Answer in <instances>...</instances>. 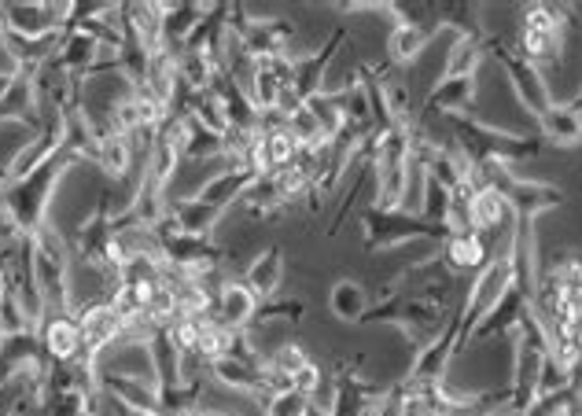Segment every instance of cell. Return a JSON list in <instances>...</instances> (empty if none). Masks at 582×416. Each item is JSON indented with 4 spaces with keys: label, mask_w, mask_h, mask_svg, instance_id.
Instances as JSON below:
<instances>
[{
    "label": "cell",
    "mask_w": 582,
    "mask_h": 416,
    "mask_svg": "<svg viewBox=\"0 0 582 416\" xmlns=\"http://www.w3.org/2000/svg\"><path fill=\"white\" fill-rule=\"evenodd\" d=\"M74 163H78L74 155L60 152L38 173H30V177H22V181H11L8 189L0 192V203H4V211L11 214V222L19 225L22 236H33L44 222H52V214H49L52 195H55V189H60V181L71 173Z\"/></svg>",
    "instance_id": "1"
},
{
    "label": "cell",
    "mask_w": 582,
    "mask_h": 416,
    "mask_svg": "<svg viewBox=\"0 0 582 416\" xmlns=\"http://www.w3.org/2000/svg\"><path fill=\"white\" fill-rule=\"evenodd\" d=\"M568 27H572V8H557V4H531V8H523L520 11L517 52L542 71L545 63L561 60Z\"/></svg>",
    "instance_id": "2"
},
{
    "label": "cell",
    "mask_w": 582,
    "mask_h": 416,
    "mask_svg": "<svg viewBox=\"0 0 582 416\" xmlns=\"http://www.w3.org/2000/svg\"><path fill=\"white\" fill-rule=\"evenodd\" d=\"M361 225H365V240H369L372 251L406 244V240H447L450 236V229H436V225L420 222L417 214H402V211H365Z\"/></svg>",
    "instance_id": "3"
},
{
    "label": "cell",
    "mask_w": 582,
    "mask_h": 416,
    "mask_svg": "<svg viewBox=\"0 0 582 416\" xmlns=\"http://www.w3.org/2000/svg\"><path fill=\"white\" fill-rule=\"evenodd\" d=\"M487 52L498 55L501 67H506L512 89H517L520 103L528 108V114H534V119H539V114L553 103V92H550V82H545V74L534 63L523 60L517 49H506L501 41L498 44H487Z\"/></svg>",
    "instance_id": "4"
},
{
    "label": "cell",
    "mask_w": 582,
    "mask_h": 416,
    "mask_svg": "<svg viewBox=\"0 0 582 416\" xmlns=\"http://www.w3.org/2000/svg\"><path fill=\"white\" fill-rule=\"evenodd\" d=\"M38 343H41V354L49 365L78 362L85 351V339H82V325H78L74 310H49L38 325Z\"/></svg>",
    "instance_id": "5"
},
{
    "label": "cell",
    "mask_w": 582,
    "mask_h": 416,
    "mask_svg": "<svg viewBox=\"0 0 582 416\" xmlns=\"http://www.w3.org/2000/svg\"><path fill=\"white\" fill-rule=\"evenodd\" d=\"M78 325H82L85 354L104 357L111 346L122 343V317L108 298H93V303L78 306Z\"/></svg>",
    "instance_id": "6"
},
{
    "label": "cell",
    "mask_w": 582,
    "mask_h": 416,
    "mask_svg": "<svg viewBox=\"0 0 582 416\" xmlns=\"http://www.w3.org/2000/svg\"><path fill=\"white\" fill-rule=\"evenodd\" d=\"M439 258L453 276H468V281H472V276H479L487 270V262L494 258V251H490L487 236L464 229V233H450L447 240H442Z\"/></svg>",
    "instance_id": "7"
},
{
    "label": "cell",
    "mask_w": 582,
    "mask_h": 416,
    "mask_svg": "<svg viewBox=\"0 0 582 416\" xmlns=\"http://www.w3.org/2000/svg\"><path fill=\"white\" fill-rule=\"evenodd\" d=\"M395 16V30H391V41H387V52L398 67L413 63L420 52L428 49L431 41V27L425 22V11H406V8H391Z\"/></svg>",
    "instance_id": "8"
},
{
    "label": "cell",
    "mask_w": 582,
    "mask_h": 416,
    "mask_svg": "<svg viewBox=\"0 0 582 416\" xmlns=\"http://www.w3.org/2000/svg\"><path fill=\"white\" fill-rule=\"evenodd\" d=\"M239 41H244L247 60H277L292 49V27L280 19H247Z\"/></svg>",
    "instance_id": "9"
},
{
    "label": "cell",
    "mask_w": 582,
    "mask_h": 416,
    "mask_svg": "<svg viewBox=\"0 0 582 416\" xmlns=\"http://www.w3.org/2000/svg\"><path fill=\"white\" fill-rule=\"evenodd\" d=\"M258 310H262V303L244 281H225L218 298H214V317L233 332H247L251 325H255Z\"/></svg>",
    "instance_id": "10"
},
{
    "label": "cell",
    "mask_w": 582,
    "mask_h": 416,
    "mask_svg": "<svg viewBox=\"0 0 582 416\" xmlns=\"http://www.w3.org/2000/svg\"><path fill=\"white\" fill-rule=\"evenodd\" d=\"M512 222H517V214H512L509 200L498 189H476L472 192V203H468V229H472V233L487 236V233H498V229H506Z\"/></svg>",
    "instance_id": "11"
},
{
    "label": "cell",
    "mask_w": 582,
    "mask_h": 416,
    "mask_svg": "<svg viewBox=\"0 0 582 416\" xmlns=\"http://www.w3.org/2000/svg\"><path fill=\"white\" fill-rule=\"evenodd\" d=\"M244 284L255 292L258 303H273L284 284V254L277 247H266L262 254H255L244 273Z\"/></svg>",
    "instance_id": "12"
},
{
    "label": "cell",
    "mask_w": 582,
    "mask_h": 416,
    "mask_svg": "<svg viewBox=\"0 0 582 416\" xmlns=\"http://www.w3.org/2000/svg\"><path fill=\"white\" fill-rule=\"evenodd\" d=\"M539 130H542V141L545 144H557V148H575L582 144V119L572 103H550L539 119Z\"/></svg>",
    "instance_id": "13"
},
{
    "label": "cell",
    "mask_w": 582,
    "mask_h": 416,
    "mask_svg": "<svg viewBox=\"0 0 582 416\" xmlns=\"http://www.w3.org/2000/svg\"><path fill=\"white\" fill-rule=\"evenodd\" d=\"M528 306H531V295L523 292V287H509V292L498 298V306L490 310V314L476 325L472 343H476V339H490V335H506V332H512V328H517L520 314H523Z\"/></svg>",
    "instance_id": "14"
},
{
    "label": "cell",
    "mask_w": 582,
    "mask_h": 416,
    "mask_svg": "<svg viewBox=\"0 0 582 416\" xmlns=\"http://www.w3.org/2000/svg\"><path fill=\"white\" fill-rule=\"evenodd\" d=\"M487 60V41L483 33L476 30H464L453 38V49L447 55V67H442L439 78H476V71L483 67Z\"/></svg>",
    "instance_id": "15"
},
{
    "label": "cell",
    "mask_w": 582,
    "mask_h": 416,
    "mask_svg": "<svg viewBox=\"0 0 582 416\" xmlns=\"http://www.w3.org/2000/svg\"><path fill=\"white\" fill-rule=\"evenodd\" d=\"M93 163L104 170L111 181L130 177V170L136 163V141H133V136H119V133H100Z\"/></svg>",
    "instance_id": "16"
},
{
    "label": "cell",
    "mask_w": 582,
    "mask_h": 416,
    "mask_svg": "<svg viewBox=\"0 0 582 416\" xmlns=\"http://www.w3.org/2000/svg\"><path fill=\"white\" fill-rule=\"evenodd\" d=\"M472 103H476V78H439L428 97V108L442 114H464Z\"/></svg>",
    "instance_id": "17"
},
{
    "label": "cell",
    "mask_w": 582,
    "mask_h": 416,
    "mask_svg": "<svg viewBox=\"0 0 582 416\" xmlns=\"http://www.w3.org/2000/svg\"><path fill=\"white\" fill-rule=\"evenodd\" d=\"M170 214L177 217L181 229L192 236H211L214 225H218V217L225 211H218V206H211L207 200H200V195H185V200L170 203Z\"/></svg>",
    "instance_id": "18"
},
{
    "label": "cell",
    "mask_w": 582,
    "mask_h": 416,
    "mask_svg": "<svg viewBox=\"0 0 582 416\" xmlns=\"http://www.w3.org/2000/svg\"><path fill=\"white\" fill-rule=\"evenodd\" d=\"M328 306H333V314L339 321H347V325H361V317L369 314L372 298L358 281H339L333 292H328Z\"/></svg>",
    "instance_id": "19"
},
{
    "label": "cell",
    "mask_w": 582,
    "mask_h": 416,
    "mask_svg": "<svg viewBox=\"0 0 582 416\" xmlns=\"http://www.w3.org/2000/svg\"><path fill=\"white\" fill-rule=\"evenodd\" d=\"M262 144H266L269 170H284V166H292L295 159H299V152H303V144L295 141L288 125H269V130H262Z\"/></svg>",
    "instance_id": "20"
},
{
    "label": "cell",
    "mask_w": 582,
    "mask_h": 416,
    "mask_svg": "<svg viewBox=\"0 0 582 416\" xmlns=\"http://www.w3.org/2000/svg\"><path fill=\"white\" fill-rule=\"evenodd\" d=\"M325 384H328V376H325V368L314 362V357L299 368V373L292 376V390H295L299 398H306V402H314L317 395H321Z\"/></svg>",
    "instance_id": "21"
},
{
    "label": "cell",
    "mask_w": 582,
    "mask_h": 416,
    "mask_svg": "<svg viewBox=\"0 0 582 416\" xmlns=\"http://www.w3.org/2000/svg\"><path fill=\"white\" fill-rule=\"evenodd\" d=\"M306 413H310V402L299 398L295 390H277L266 402V409H262V416H306Z\"/></svg>",
    "instance_id": "22"
}]
</instances>
